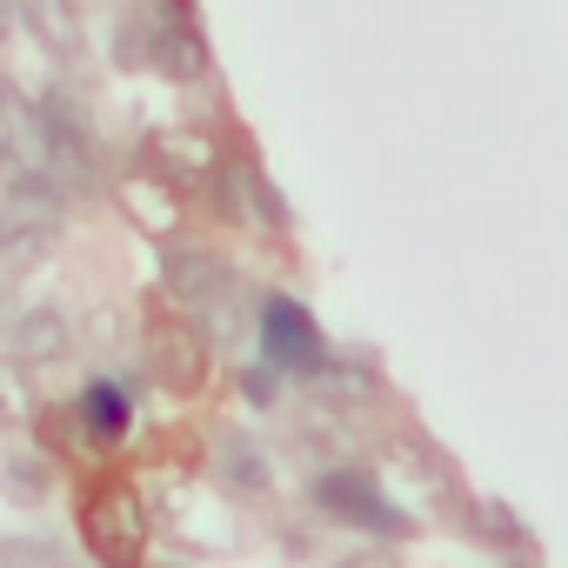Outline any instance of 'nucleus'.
I'll use <instances>...</instances> for the list:
<instances>
[{"instance_id":"f257e3e1","label":"nucleus","mask_w":568,"mask_h":568,"mask_svg":"<svg viewBox=\"0 0 568 568\" xmlns=\"http://www.w3.org/2000/svg\"><path fill=\"white\" fill-rule=\"evenodd\" d=\"M161 288L181 302V315H194L214 342H234L247 322V295H241V274L194 241H168L161 247Z\"/></svg>"},{"instance_id":"f03ea898","label":"nucleus","mask_w":568,"mask_h":568,"mask_svg":"<svg viewBox=\"0 0 568 568\" xmlns=\"http://www.w3.org/2000/svg\"><path fill=\"white\" fill-rule=\"evenodd\" d=\"M41 121H48V154H41V168H48L68 194H94V187H101V141H94L88 108H81L68 88H48V94H41Z\"/></svg>"},{"instance_id":"7ed1b4c3","label":"nucleus","mask_w":568,"mask_h":568,"mask_svg":"<svg viewBox=\"0 0 568 568\" xmlns=\"http://www.w3.org/2000/svg\"><path fill=\"white\" fill-rule=\"evenodd\" d=\"M254 328H261V355L274 368H288V375H322L328 368V342H322V328H315V315L302 302L267 295L254 308Z\"/></svg>"},{"instance_id":"20e7f679","label":"nucleus","mask_w":568,"mask_h":568,"mask_svg":"<svg viewBox=\"0 0 568 568\" xmlns=\"http://www.w3.org/2000/svg\"><path fill=\"white\" fill-rule=\"evenodd\" d=\"M315 501H322L335 521H355V528H375V535H408V515H402L362 468H328V475H315Z\"/></svg>"},{"instance_id":"39448f33","label":"nucleus","mask_w":568,"mask_h":568,"mask_svg":"<svg viewBox=\"0 0 568 568\" xmlns=\"http://www.w3.org/2000/svg\"><path fill=\"white\" fill-rule=\"evenodd\" d=\"M88 541H94V555L114 561V568H134V561H141V548H148V515H141L134 488H94V501H88Z\"/></svg>"},{"instance_id":"423d86ee","label":"nucleus","mask_w":568,"mask_h":568,"mask_svg":"<svg viewBox=\"0 0 568 568\" xmlns=\"http://www.w3.org/2000/svg\"><path fill=\"white\" fill-rule=\"evenodd\" d=\"M8 355H14V368H54V362H68V315L61 308H21L14 315V335H8Z\"/></svg>"},{"instance_id":"0eeeda50","label":"nucleus","mask_w":568,"mask_h":568,"mask_svg":"<svg viewBox=\"0 0 568 568\" xmlns=\"http://www.w3.org/2000/svg\"><path fill=\"white\" fill-rule=\"evenodd\" d=\"M0 207L21 214V221H41V227H61V214H68V187L34 161V168H14L8 181H0Z\"/></svg>"},{"instance_id":"6e6552de","label":"nucleus","mask_w":568,"mask_h":568,"mask_svg":"<svg viewBox=\"0 0 568 568\" xmlns=\"http://www.w3.org/2000/svg\"><path fill=\"white\" fill-rule=\"evenodd\" d=\"M0 141H8L14 154L41 161L48 154V121H41V101H28L21 81H0Z\"/></svg>"},{"instance_id":"1a4fd4ad","label":"nucleus","mask_w":568,"mask_h":568,"mask_svg":"<svg viewBox=\"0 0 568 568\" xmlns=\"http://www.w3.org/2000/svg\"><path fill=\"white\" fill-rule=\"evenodd\" d=\"M21 8V28L54 54V61H74L81 54V28H74V8L68 0H14Z\"/></svg>"},{"instance_id":"9d476101","label":"nucleus","mask_w":568,"mask_h":568,"mask_svg":"<svg viewBox=\"0 0 568 568\" xmlns=\"http://www.w3.org/2000/svg\"><path fill=\"white\" fill-rule=\"evenodd\" d=\"M128 422H134L128 388H114V382H88V388H81V428H88L94 442H121Z\"/></svg>"},{"instance_id":"9b49d317","label":"nucleus","mask_w":568,"mask_h":568,"mask_svg":"<svg viewBox=\"0 0 568 568\" xmlns=\"http://www.w3.org/2000/svg\"><path fill=\"white\" fill-rule=\"evenodd\" d=\"M214 475L234 488V495H261L274 475H267V462H261V448L247 442V435H221L214 442Z\"/></svg>"},{"instance_id":"f8f14e48","label":"nucleus","mask_w":568,"mask_h":568,"mask_svg":"<svg viewBox=\"0 0 568 568\" xmlns=\"http://www.w3.org/2000/svg\"><path fill=\"white\" fill-rule=\"evenodd\" d=\"M54 234L61 227H41V221H21V214H8V207H0V261H41L48 247H54Z\"/></svg>"},{"instance_id":"ddd939ff","label":"nucleus","mask_w":568,"mask_h":568,"mask_svg":"<svg viewBox=\"0 0 568 568\" xmlns=\"http://www.w3.org/2000/svg\"><path fill=\"white\" fill-rule=\"evenodd\" d=\"M0 488H8L14 501H48V462L41 455H8V462H0Z\"/></svg>"},{"instance_id":"4468645a","label":"nucleus","mask_w":568,"mask_h":568,"mask_svg":"<svg viewBox=\"0 0 568 568\" xmlns=\"http://www.w3.org/2000/svg\"><path fill=\"white\" fill-rule=\"evenodd\" d=\"M0 568H68V548L48 535H8L0 541Z\"/></svg>"},{"instance_id":"2eb2a0df","label":"nucleus","mask_w":568,"mask_h":568,"mask_svg":"<svg viewBox=\"0 0 568 568\" xmlns=\"http://www.w3.org/2000/svg\"><path fill=\"white\" fill-rule=\"evenodd\" d=\"M154 348H168V355H154V362L168 368V382H174V388H194V382H201V362H194V342H187L181 328H168V335H154Z\"/></svg>"},{"instance_id":"dca6fc26","label":"nucleus","mask_w":568,"mask_h":568,"mask_svg":"<svg viewBox=\"0 0 568 568\" xmlns=\"http://www.w3.org/2000/svg\"><path fill=\"white\" fill-rule=\"evenodd\" d=\"M114 61H121V68H148V14H141V8L121 14V28H114Z\"/></svg>"},{"instance_id":"f3484780","label":"nucleus","mask_w":568,"mask_h":568,"mask_svg":"<svg viewBox=\"0 0 568 568\" xmlns=\"http://www.w3.org/2000/svg\"><path fill=\"white\" fill-rule=\"evenodd\" d=\"M335 568H402V561H395L388 548H355V555H342Z\"/></svg>"},{"instance_id":"a211bd4d","label":"nucleus","mask_w":568,"mask_h":568,"mask_svg":"<svg viewBox=\"0 0 568 568\" xmlns=\"http://www.w3.org/2000/svg\"><path fill=\"white\" fill-rule=\"evenodd\" d=\"M14 28H21V8H14V0H0V41H8Z\"/></svg>"},{"instance_id":"6ab92c4d","label":"nucleus","mask_w":568,"mask_h":568,"mask_svg":"<svg viewBox=\"0 0 568 568\" xmlns=\"http://www.w3.org/2000/svg\"><path fill=\"white\" fill-rule=\"evenodd\" d=\"M8 174H14V148H8V141H0V181H8Z\"/></svg>"}]
</instances>
